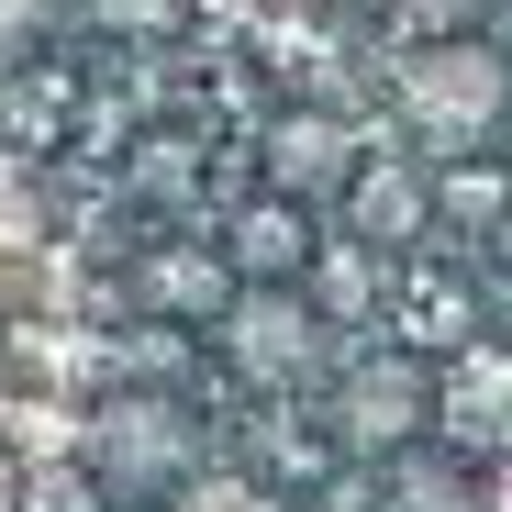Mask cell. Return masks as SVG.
I'll return each mask as SVG.
<instances>
[{"mask_svg":"<svg viewBox=\"0 0 512 512\" xmlns=\"http://www.w3.org/2000/svg\"><path fill=\"white\" fill-rule=\"evenodd\" d=\"M45 23H56V0H0V78L45 45Z\"/></svg>","mask_w":512,"mask_h":512,"instance_id":"10","label":"cell"},{"mask_svg":"<svg viewBox=\"0 0 512 512\" xmlns=\"http://www.w3.org/2000/svg\"><path fill=\"white\" fill-rule=\"evenodd\" d=\"M90 12H101L112 34H167V23L190 12V0H90Z\"/></svg>","mask_w":512,"mask_h":512,"instance_id":"12","label":"cell"},{"mask_svg":"<svg viewBox=\"0 0 512 512\" xmlns=\"http://www.w3.org/2000/svg\"><path fill=\"white\" fill-rule=\"evenodd\" d=\"M423 423H435V390H423V368L379 357V368H357V379H346V446L390 457V446H412V435H423Z\"/></svg>","mask_w":512,"mask_h":512,"instance_id":"5","label":"cell"},{"mask_svg":"<svg viewBox=\"0 0 512 512\" xmlns=\"http://www.w3.org/2000/svg\"><path fill=\"white\" fill-rule=\"evenodd\" d=\"M357 212H368V234H412L423 223V179H368Z\"/></svg>","mask_w":512,"mask_h":512,"instance_id":"9","label":"cell"},{"mask_svg":"<svg viewBox=\"0 0 512 512\" xmlns=\"http://www.w3.org/2000/svg\"><path fill=\"white\" fill-rule=\"evenodd\" d=\"M223 346H234V368H245V379H268V390H279V379H301V368H312L323 323H312L290 290H245V301H234V323H223Z\"/></svg>","mask_w":512,"mask_h":512,"instance_id":"3","label":"cell"},{"mask_svg":"<svg viewBox=\"0 0 512 512\" xmlns=\"http://www.w3.org/2000/svg\"><path fill=\"white\" fill-rule=\"evenodd\" d=\"M190 412L167 401V390H123V401H101L90 412V479L112 490V501H179L190 490Z\"/></svg>","mask_w":512,"mask_h":512,"instance_id":"1","label":"cell"},{"mask_svg":"<svg viewBox=\"0 0 512 512\" xmlns=\"http://www.w3.org/2000/svg\"><path fill=\"white\" fill-rule=\"evenodd\" d=\"M379 12H390L401 34H423V45H446V34H479V23H490V0H379Z\"/></svg>","mask_w":512,"mask_h":512,"instance_id":"7","label":"cell"},{"mask_svg":"<svg viewBox=\"0 0 512 512\" xmlns=\"http://www.w3.org/2000/svg\"><path fill=\"white\" fill-rule=\"evenodd\" d=\"M401 123L423 134V145H479L490 123H501V56L479 45V34H446V45H423L412 67H401Z\"/></svg>","mask_w":512,"mask_h":512,"instance_id":"2","label":"cell"},{"mask_svg":"<svg viewBox=\"0 0 512 512\" xmlns=\"http://www.w3.org/2000/svg\"><path fill=\"white\" fill-rule=\"evenodd\" d=\"M167 512H279V501H268V490H245V479H190Z\"/></svg>","mask_w":512,"mask_h":512,"instance_id":"11","label":"cell"},{"mask_svg":"<svg viewBox=\"0 0 512 512\" xmlns=\"http://www.w3.org/2000/svg\"><path fill=\"white\" fill-rule=\"evenodd\" d=\"M446 435L468 446H512V357H468L446 390Z\"/></svg>","mask_w":512,"mask_h":512,"instance_id":"6","label":"cell"},{"mask_svg":"<svg viewBox=\"0 0 512 512\" xmlns=\"http://www.w3.org/2000/svg\"><path fill=\"white\" fill-rule=\"evenodd\" d=\"M268 190L279 201H334V190H357V145L334 112H290L268 134Z\"/></svg>","mask_w":512,"mask_h":512,"instance_id":"4","label":"cell"},{"mask_svg":"<svg viewBox=\"0 0 512 512\" xmlns=\"http://www.w3.org/2000/svg\"><path fill=\"white\" fill-rule=\"evenodd\" d=\"M290 212H301V201H268V212L245 223V268H256V279H290V256H301V223H290Z\"/></svg>","mask_w":512,"mask_h":512,"instance_id":"8","label":"cell"}]
</instances>
